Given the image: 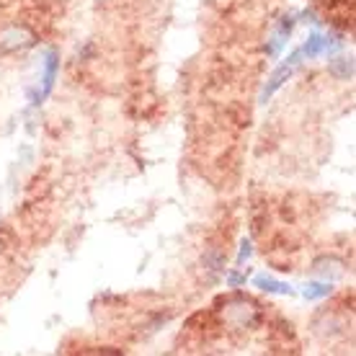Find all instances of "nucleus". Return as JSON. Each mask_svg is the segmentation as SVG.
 Wrapping results in <instances>:
<instances>
[{"label": "nucleus", "mask_w": 356, "mask_h": 356, "mask_svg": "<svg viewBox=\"0 0 356 356\" xmlns=\"http://www.w3.org/2000/svg\"><path fill=\"white\" fill-rule=\"evenodd\" d=\"M328 70H330V75H336L339 81H351V78H354V60H351V57H336V60H330Z\"/></svg>", "instance_id": "8"}, {"label": "nucleus", "mask_w": 356, "mask_h": 356, "mask_svg": "<svg viewBox=\"0 0 356 356\" xmlns=\"http://www.w3.org/2000/svg\"><path fill=\"white\" fill-rule=\"evenodd\" d=\"M227 284H230V286L245 284V276H243V274H230V276H227Z\"/></svg>", "instance_id": "12"}, {"label": "nucleus", "mask_w": 356, "mask_h": 356, "mask_svg": "<svg viewBox=\"0 0 356 356\" xmlns=\"http://www.w3.org/2000/svg\"><path fill=\"white\" fill-rule=\"evenodd\" d=\"M292 29H294V18L292 16H284L282 21H279V26H276L274 36H271V44H268V49H266L271 57H276V54H279V49L284 47V42L292 36Z\"/></svg>", "instance_id": "6"}, {"label": "nucleus", "mask_w": 356, "mask_h": 356, "mask_svg": "<svg viewBox=\"0 0 356 356\" xmlns=\"http://www.w3.org/2000/svg\"><path fill=\"white\" fill-rule=\"evenodd\" d=\"M336 44H339V42H330L328 36H323V34H310V39L305 42V47L300 49V52H302V57H307V60H315V57H321L323 52H328V49H333Z\"/></svg>", "instance_id": "5"}, {"label": "nucleus", "mask_w": 356, "mask_h": 356, "mask_svg": "<svg viewBox=\"0 0 356 356\" xmlns=\"http://www.w3.org/2000/svg\"><path fill=\"white\" fill-rule=\"evenodd\" d=\"M36 44V34L26 24H10L0 31V52L3 54H16L26 52Z\"/></svg>", "instance_id": "2"}, {"label": "nucleus", "mask_w": 356, "mask_h": 356, "mask_svg": "<svg viewBox=\"0 0 356 356\" xmlns=\"http://www.w3.org/2000/svg\"><path fill=\"white\" fill-rule=\"evenodd\" d=\"M57 70H60V57H57V52L54 49H49L44 57V75H42V88L39 90H31L29 93V98H31V104H42L49 93H52L54 88V78H57Z\"/></svg>", "instance_id": "4"}, {"label": "nucleus", "mask_w": 356, "mask_h": 356, "mask_svg": "<svg viewBox=\"0 0 356 356\" xmlns=\"http://www.w3.org/2000/svg\"><path fill=\"white\" fill-rule=\"evenodd\" d=\"M250 253H253V248H250V241H243L241 243V253H238V266H243V264L250 259Z\"/></svg>", "instance_id": "11"}, {"label": "nucleus", "mask_w": 356, "mask_h": 356, "mask_svg": "<svg viewBox=\"0 0 356 356\" xmlns=\"http://www.w3.org/2000/svg\"><path fill=\"white\" fill-rule=\"evenodd\" d=\"M0 250H3V243H0Z\"/></svg>", "instance_id": "13"}, {"label": "nucleus", "mask_w": 356, "mask_h": 356, "mask_svg": "<svg viewBox=\"0 0 356 356\" xmlns=\"http://www.w3.org/2000/svg\"><path fill=\"white\" fill-rule=\"evenodd\" d=\"M300 63H302V52L297 49V52L289 54V57H286L284 63H282V65H279V67H276L274 72H271V78H268L266 88H264V93H261V98L266 101V98L274 96L276 90L282 88V86H284V83L289 81V78H292V72L297 70V67H300Z\"/></svg>", "instance_id": "3"}, {"label": "nucleus", "mask_w": 356, "mask_h": 356, "mask_svg": "<svg viewBox=\"0 0 356 356\" xmlns=\"http://www.w3.org/2000/svg\"><path fill=\"white\" fill-rule=\"evenodd\" d=\"M312 271L318 276H325L328 282H333V279H339V276L343 274V264H341L339 259H318L315 266H312Z\"/></svg>", "instance_id": "7"}, {"label": "nucleus", "mask_w": 356, "mask_h": 356, "mask_svg": "<svg viewBox=\"0 0 356 356\" xmlns=\"http://www.w3.org/2000/svg\"><path fill=\"white\" fill-rule=\"evenodd\" d=\"M333 292V286H330V282H310V284L305 286V297L307 300H323V297H328V294Z\"/></svg>", "instance_id": "10"}, {"label": "nucleus", "mask_w": 356, "mask_h": 356, "mask_svg": "<svg viewBox=\"0 0 356 356\" xmlns=\"http://www.w3.org/2000/svg\"><path fill=\"white\" fill-rule=\"evenodd\" d=\"M253 284L259 286V289H264V292H268V294H294L292 286L284 284V282H276V279H271V276H256V279H253Z\"/></svg>", "instance_id": "9"}, {"label": "nucleus", "mask_w": 356, "mask_h": 356, "mask_svg": "<svg viewBox=\"0 0 356 356\" xmlns=\"http://www.w3.org/2000/svg\"><path fill=\"white\" fill-rule=\"evenodd\" d=\"M222 321L225 325H230L232 330H250L261 323V305L250 297H243V294H232L227 300H222Z\"/></svg>", "instance_id": "1"}]
</instances>
